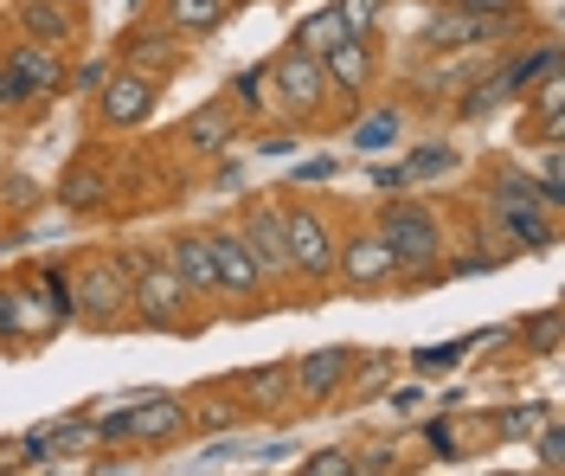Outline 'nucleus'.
Returning a JSON list of instances; mask_svg holds the SVG:
<instances>
[{
  "label": "nucleus",
  "instance_id": "nucleus-38",
  "mask_svg": "<svg viewBox=\"0 0 565 476\" xmlns=\"http://www.w3.org/2000/svg\"><path fill=\"white\" fill-rule=\"evenodd\" d=\"M418 400H424V387H398V393H392V405H398V412H412Z\"/></svg>",
  "mask_w": 565,
  "mask_h": 476
},
{
  "label": "nucleus",
  "instance_id": "nucleus-32",
  "mask_svg": "<svg viewBox=\"0 0 565 476\" xmlns=\"http://www.w3.org/2000/svg\"><path fill=\"white\" fill-rule=\"evenodd\" d=\"M462 348H469V341H450V348H424L418 367H424V373H430V367H457V361H462Z\"/></svg>",
  "mask_w": 565,
  "mask_h": 476
},
{
  "label": "nucleus",
  "instance_id": "nucleus-14",
  "mask_svg": "<svg viewBox=\"0 0 565 476\" xmlns=\"http://www.w3.org/2000/svg\"><path fill=\"white\" fill-rule=\"evenodd\" d=\"M494 207H501V232H508L514 245H527V252H553V220H546L540 200H494Z\"/></svg>",
  "mask_w": 565,
  "mask_h": 476
},
{
  "label": "nucleus",
  "instance_id": "nucleus-18",
  "mask_svg": "<svg viewBox=\"0 0 565 476\" xmlns=\"http://www.w3.org/2000/svg\"><path fill=\"white\" fill-rule=\"evenodd\" d=\"M109 193V168H97V161H77L65 181H58V207L65 213H97Z\"/></svg>",
  "mask_w": 565,
  "mask_h": 476
},
{
  "label": "nucleus",
  "instance_id": "nucleus-17",
  "mask_svg": "<svg viewBox=\"0 0 565 476\" xmlns=\"http://www.w3.org/2000/svg\"><path fill=\"white\" fill-rule=\"evenodd\" d=\"M20 33L39 39V45H65L77 33V20H71L65 0H20Z\"/></svg>",
  "mask_w": 565,
  "mask_h": 476
},
{
  "label": "nucleus",
  "instance_id": "nucleus-41",
  "mask_svg": "<svg viewBox=\"0 0 565 476\" xmlns=\"http://www.w3.org/2000/svg\"><path fill=\"white\" fill-rule=\"evenodd\" d=\"M444 7H462V0H444Z\"/></svg>",
  "mask_w": 565,
  "mask_h": 476
},
{
  "label": "nucleus",
  "instance_id": "nucleus-39",
  "mask_svg": "<svg viewBox=\"0 0 565 476\" xmlns=\"http://www.w3.org/2000/svg\"><path fill=\"white\" fill-rule=\"evenodd\" d=\"M373 187H386V193H392V187H405V168H380V174H373Z\"/></svg>",
  "mask_w": 565,
  "mask_h": 476
},
{
  "label": "nucleus",
  "instance_id": "nucleus-34",
  "mask_svg": "<svg viewBox=\"0 0 565 476\" xmlns=\"http://www.w3.org/2000/svg\"><path fill=\"white\" fill-rule=\"evenodd\" d=\"M540 464H546V470H565V432H546V438H540Z\"/></svg>",
  "mask_w": 565,
  "mask_h": 476
},
{
  "label": "nucleus",
  "instance_id": "nucleus-4",
  "mask_svg": "<svg viewBox=\"0 0 565 476\" xmlns=\"http://www.w3.org/2000/svg\"><path fill=\"white\" fill-rule=\"evenodd\" d=\"M270 84L282 91V104L296 116H316L321 104H328V91H334V84H328V65H321L316 52H302V45H289L277 65H270Z\"/></svg>",
  "mask_w": 565,
  "mask_h": 476
},
{
  "label": "nucleus",
  "instance_id": "nucleus-29",
  "mask_svg": "<svg viewBox=\"0 0 565 476\" xmlns=\"http://www.w3.org/2000/svg\"><path fill=\"white\" fill-rule=\"evenodd\" d=\"M302 470H309V476H353V457H348V451H316Z\"/></svg>",
  "mask_w": 565,
  "mask_h": 476
},
{
  "label": "nucleus",
  "instance_id": "nucleus-31",
  "mask_svg": "<svg viewBox=\"0 0 565 476\" xmlns=\"http://www.w3.org/2000/svg\"><path fill=\"white\" fill-rule=\"evenodd\" d=\"M257 84H264V72H238V84H232V91H238V97H232L238 110H257V104H264V91H257Z\"/></svg>",
  "mask_w": 565,
  "mask_h": 476
},
{
  "label": "nucleus",
  "instance_id": "nucleus-37",
  "mask_svg": "<svg viewBox=\"0 0 565 476\" xmlns=\"http://www.w3.org/2000/svg\"><path fill=\"white\" fill-rule=\"evenodd\" d=\"M7 200H13V207H33L39 193H33V181H7Z\"/></svg>",
  "mask_w": 565,
  "mask_h": 476
},
{
  "label": "nucleus",
  "instance_id": "nucleus-36",
  "mask_svg": "<svg viewBox=\"0 0 565 476\" xmlns=\"http://www.w3.org/2000/svg\"><path fill=\"white\" fill-rule=\"evenodd\" d=\"M353 470H373V476H380V470H392V451H373V457H353Z\"/></svg>",
  "mask_w": 565,
  "mask_h": 476
},
{
  "label": "nucleus",
  "instance_id": "nucleus-28",
  "mask_svg": "<svg viewBox=\"0 0 565 476\" xmlns=\"http://www.w3.org/2000/svg\"><path fill=\"white\" fill-rule=\"evenodd\" d=\"M533 425H540V412H533V405H514V412H501V419H494V432H501V438H527Z\"/></svg>",
  "mask_w": 565,
  "mask_h": 476
},
{
  "label": "nucleus",
  "instance_id": "nucleus-22",
  "mask_svg": "<svg viewBox=\"0 0 565 476\" xmlns=\"http://www.w3.org/2000/svg\"><path fill=\"white\" fill-rule=\"evenodd\" d=\"M341 39H348V27H341V13H334V7H321V13H309V20H302V33H296V45H302V52H328V45H341Z\"/></svg>",
  "mask_w": 565,
  "mask_h": 476
},
{
  "label": "nucleus",
  "instance_id": "nucleus-12",
  "mask_svg": "<svg viewBox=\"0 0 565 476\" xmlns=\"http://www.w3.org/2000/svg\"><path fill=\"white\" fill-rule=\"evenodd\" d=\"M186 425V405L168 400V393H141L129 405V425H122V438H141V444H168Z\"/></svg>",
  "mask_w": 565,
  "mask_h": 476
},
{
  "label": "nucleus",
  "instance_id": "nucleus-7",
  "mask_svg": "<svg viewBox=\"0 0 565 476\" xmlns=\"http://www.w3.org/2000/svg\"><path fill=\"white\" fill-rule=\"evenodd\" d=\"M334 271L348 277L353 290H373V284L398 277V264H392V252H386L380 232H360V239H348V245H334Z\"/></svg>",
  "mask_w": 565,
  "mask_h": 476
},
{
  "label": "nucleus",
  "instance_id": "nucleus-2",
  "mask_svg": "<svg viewBox=\"0 0 565 476\" xmlns=\"http://www.w3.org/2000/svg\"><path fill=\"white\" fill-rule=\"evenodd\" d=\"M193 290L180 284L174 264H129V316L148 329H186Z\"/></svg>",
  "mask_w": 565,
  "mask_h": 476
},
{
  "label": "nucleus",
  "instance_id": "nucleus-26",
  "mask_svg": "<svg viewBox=\"0 0 565 476\" xmlns=\"http://www.w3.org/2000/svg\"><path fill=\"white\" fill-rule=\"evenodd\" d=\"M450 168H457V161H450L444 148H424V155L405 161V181H430V174H450Z\"/></svg>",
  "mask_w": 565,
  "mask_h": 476
},
{
  "label": "nucleus",
  "instance_id": "nucleus-40",
  "mask_svg": "<svg viewBox=\"0 0 565 476\" xmlns=\"http://www.w3.org/2000/svg\"><path fill=\"white\" fill-rule=\"evenodd\" d=\"M462 7H476V13H508L514 0H462Z\"/></svg>",
  "mask_w": 565,
  "mask_h": 476
},
{
  "label": "nucleus",
  "instance_id": "nucleus-25",
  "mask_svg": "<svg viewBox=\"0 0 565 476\" xmlns=\"http://www.w3.org/2000/svg\"><path fill=\"white\" fill-rule=\"evenodd\" d=\"M527 341L540 348V355H559V309H540L527 322Z\"/></svg>",
  "mask_w": 565,
  "mask_h": 476
},
{
  "label": "nucleus",
  "instance_id": "nucleus-8",
  "mask_svg": "<svg viewBox=\"0 0 565 476\" xmlns=\"http://www.w3.org/2000/svg\"><path fill=\"white\" fill-rule=\"evenodd\" d=\"M353 367V348H316V355H302V361L289 367V387H296V400H334L341 393V380H348Z\"/></svg>",
  "mask_w": 565,
  "mask_h": 476
},
{
  "label": "nucleus",
  "instance_id": "nucleus-15",
  "mask_svg": "<svg viewBox=\"0 0 565 476\" xmlns=\"http://www.w3.org/2000/svg\"><path fill=\"white\" fill-rule=\"evenodd\" d=\"M186 148H200V155H218V148L238 136V104H200V110L186 116Z\"/></svg>",
  "mask_w": 565,
  "mask_h": 476
},
{
  "label": "nucleus",
  "instance_id": "nucleus-23",
  "mask_svg": "<svg viewBox=\"0 0 565 476\" xmlns=\"http://www.w3.org/2000/svg\"><path fill=\"white\" fill-rule=\"evenodd\" d=\"M540 72H553V45H540L533 59H521V65H508V72L494 77L489 91H494V97H514V91H527V84H533Z\"/></svg>",
  "mask_w": 565,
  "mask_h": 476
},
{
  "label": "nucleus",
  "instance_id": "nucleus-21",
  "mask_svg": "<svg viewBox=\"0 0 565 476\" xmlns=\"http://www.w3.org/2000/svg\"><path fill=\"white\" fill-rule=\"evenodd\" d=\"M238 393L250 405H277L289 393V367H250V373H238Z\"/></svg>",
  "mask_w": 565,
  "mask_h": 476
},
{
  "label": "nucleus",
  "instance_id": "nucleus-20",
  "mask_svg": "<svg viewBox=\"0 0 565 476\" xmlns=\"http://www.w3.org/2000/svg\"><path fill=\"white\" fill-rule=\"evenodd\" d=\"M122 72L161 84L168 72H180V52H174V45H154V39H129V45H122Z\"/></svg>",
  "mask_w": 565,
  "mask_h": 476
},
{
  "label": "nucleus",
  "instance_id": "nucleus-3",
  "mask_svg": "<svg viewBox=\"0 0 565 476\" xmlns=\"http://www.w3.org/2000/svg\"><path fill=\"white\" fill-rule=\"evenodd\" d=\"M71 322H84V329H122L129 322V264H90L71 284Z\"/></svg>",
  "mask_w": 565,
  "mask_h": 476
},
{
  "label": "nucleus",
  "instance_id": "nucleus-9",
  "mask_svg": "<svg viewBox=\"0 0 565 476\" xmlns=\"http://www.w3.org/2000/svg\"><path fill=\"white\" fill-rule=\"evenodd\" d=\"M7 72L33 91V104L65 91V59H58V45H39V39H20V45L7 52Z\"/></svg>",
  "mask_w": 565,
  "mask_h": 476
},
{
  "label": "nucleus",
  "instance_id": "nucleus-33",
  "mask_svg": "<svg viewBox=\"0 0 565 476\" xmlns=\"http://www.w3.org/2000/svg\"><path fill=\"white\" fill-rule=\"evenodd\" d=\"M559 104H565V84H559V77H546V84L533 91V110H540V116H553Z\"/></svg>",
  "mask_w": 565,
  "mask_h": 476
},
{
  "label": "nucleus",
  "instance_id": "nucleus-30",
  "mask_svg": "<svg viewBox=\"0 0 565 476\" xmlns=\"http://www.w3.org/2000/svg\"><path fill=\"white\" fill-rule=\"evenodd\" d=\"M26 104H33V91H26L20 77H13L7 65H0V110H26Z\"/></svg>",
  "mask_w": 565,
  "mask_h": 476
},
{
  "label": "nucleus",
  "instance_id": "nucleus-19",
  "mask_svg": "<svg viewBox=\"0 0 565 476\" xmlns=\"http://www.w3.org/2000/svg\"><path fill=\"white\" fill-rule=\"evenodd\" d=\"M225 20V0H168V27L180 39H212Z\"/></svg>",
  "mask_w": 565,
  "mask_h": 476
},
{
  "label": "nucleus",
  "instance_id": "nucleus-1",
  "mask_svg": "<svg viewBox=\"0 0 565 476\" xmlns=\"http://www.w3.org/2000/svg\"><path fill=\"white\" fill-rule=\"evenodd\" d=\"M380 239H386L392 264H398L405 277H437V264H444V232H437V213H430V207L392 200L386 213H380Z\"/></svg>",
  "mask_w": 565,
  "mask_h": 476
},
{
  "label": "nucleus",
  "instance_id": "nucleus-35",
  "mask_svg": "<svg viewBox=\"0 0 565 476\" xmlns=\"http://www.w3.org/2000/svg\"><path fill=\"white\" fill-rule=\"evenodd\" d=\"M296 181H302V187H316V181H334V161H302V168H296Z\"/></svg>",
  "mask_w": 565,
  "mask_h": 476
},
{
  "label": "nucleus",
  "instance_id": "nucleus-11",
  "mask_svg": "<svg viewBox=\"0 0 565 476\" xmlns=\"http://www.w3.org/2000/svg\"><path fill=\"white\" fill-rule=\"evenodd\" d=\"M212 264H218V296H250L264 284V271H257V257L245 252V239L238 232H212Z\"/></svg>",
  "mask_w": 565,
  "mask_h": 476
},
{
  "label": "nucleus",
  "instance_id": "nucleus-24",
  "mask_svg": "<svg viewBox=\"0 0 565 476\" xmlns=\"http://www.w3.org/2000/svg\"><path fill=\"white\" fill-rule=\"evenodd\" d=\"M392 136H398V110H380V116H366V123L353 129V142L366 148V155H373V148H386Z\"/></svg>",
  "mask_w": 565,
  "mask_h": 476
},
{
  "label": "nucleus",
  "instance_id": "nucleus-6",
  "mask_svg": "<svg viewBox=\"0 0 565 476\" xmlns=\"http://www.w3.org/2000/svg\"><path fill=\"white\" fill-rule=\"evenodd\" d=\"M97 110H104L109 129H141L148 116H154V84L136 72H116L104 77V91H97Z\"/></svg>",
  "mask_w": 565,
  "mask_h": 476
},
{
  "label": "nucleus",
  "instance_id": "nucleus-13",
  "mask_svg": "<svg viewBox=\"0 0 565 476\" xmlns=\"http://www.w3.org/2000/svg\"><path fill=\"white\" fill-rule=\"evenodd\" d=\"M321 65H328V84L341 91V97H353V91H366L373 84V52H366V39L348 33L341 45H328L321 52Z\"/></svg>",
  "mask_w": 565,
  "mask_h": 476
},
{
  "label": "nucleus",
  "instance_id": "nucleus-16",
  "mask_svg": "<svg viewBox=\"0 0 565 476\" xmlns=\"http://www.w3.org/2000/svg\"><path fill=\"white\" fill-rule=\"evenodd\" d=\"M174 271H180V284H186L193 296H218V264H212V245L200 239V232L174 239Z\"/></svg>",
  "mask_w": 565,
  "mask_h": 476
},
{
  "label": "nucleus",
  "instance_id": "nucleus-10",
  "mask_svg": "<svg viewBox=\"0 0 565 476\" xmlns=\"http://www.w3.org/2000/svg\"><path fill=\"white\" fill-rule=\"evenodd\" d=\"M238 239H245V252L257 257L264 277H282V271H289V245H282V213L277 207H250Z\"/></svg>",
  "mask_w": 565,
  "mask_h": 476
},
{
  "label": "nucleus",
  "instance_id": "nucleus-27",
  "mask_svg": "<svg viewBox=\"0 0 565 476\" xmlns=\"http://www.w3.org/2000/svg\"><path fill=\"white\" fill-rule=\"evenodd\" d=\"M334 13H341V27H348V33H360V39H366V27L380 20V0H341Z\"/></svg>",
  "mask_w": 565,
  "mask_h": 476
},
{
  "label": "nucleus",
  "instance_id": "nucleus-5",
  "mask_svg": "<svg viewBox=\"0 0 565 476\" xmlns=\"http://www.w3.org/2000/svg\"><path fill=\"white\" fill-rule=\"evenodd\" d=\"M282 245H289V271L302 277H328L334 271V232L316 220V213H282Z\"/></svg>",
  "mask_w": 565,
  "mask_h": 476
}]
</instances>
